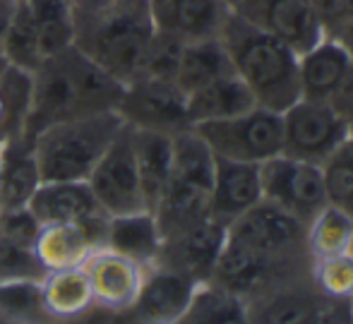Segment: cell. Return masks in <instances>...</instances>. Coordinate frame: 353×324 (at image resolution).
I'll return each mask as SVG.
<instances>
[{"label":"cell","mask_w":353,"mask_h":324,"mask_svg":"<svg viewBox=\"0 0 353 324\" xmlns=\"http://www.w3.org/2000/svg\"><path fill=\"white\" fill-rule=\"evenodd\" d=\"M154 24L144 0H128L89 17H74V46L125 87L140 77Z\"/></svg>","instance_id":"277c9868"},{"label":"cell","mask_w":353,"mask_h":324,"mask_svg":"<svg viewBox=\"0 0 353 324\" xmlns=\"http://www.w3.org/2000/svg\"><path fill=\"white\" fill-rule=\"evenodd\" d=\"M233 12L301 56L325 39L310 0H238Z\"/></svg>","instance_id":"7c38bea8"},{"label":"cell","mask_w":353,"mask_h":324,"mask_svg":"<svg viewBox=\"0 0 353 324\" xmlns=\"http://www.w3.org/2000/svg\"><path fill=\"white\" fill-rule=\"evenodd\" d=\"M108 324H111V322H108Z\"/></svg>","instance_id":"c3c4849f"},{"label":"cell","mask_w":353,"mask_h":324,"mask_svg":"<svg viewBox=\"0 0 353 324\" xmlns=\"http://www.w3.org/2000/svg\"><path fill=\"white\" fill-rule=\"evenodd\" d=\"M41 291L53 320H77L97 310L92 286L82 267L46 272L41 279Z\"/></svg>","instance_id":"484cf974"},{"label":"cell","mask_w":353,"mask_h":324,"mask_svg":"<svg viewBox=\"0 0 353 324\" xmlns=\"http://www.w3.org/2000/svg\"><path fill=\"white\" fill-rule=\"evenodd\" d=\"M349 303H351V317H353V298H351V301H349Z\"/></svg>","instance_id":"ee69618b"},{"label":"cell","mask_w":353,"mask_h":324,"mask_svg":"<svg viewBox=\"0 0 353 324\" xmlns=\"http://www.w3.org/2000/svg\"><path fill=\"white\" fill-rule=\"evenodd\" d=\"M353 65V51L339 39L325 37L312 48L298 56L301 70V94L303 99L327 101L334 97L339 84L349 74Z\"/></svg>","instance_id":"d6986e66"},{"label":"cell","mask_w":353,"mask_h":324,"mask_svg":"<svg viewBox=\"0 0 353 324\" xmlns=\"http://www.w3.org/2000/svg\"><path fill=\"white\" fill-rule=\"evenodd\" d=\"M32 94V74L12 68L0 53V144L24 130Z\"/></svg>","instance_id":"83f0119b"},{"label":"cell","mask_w":353,"mask_h":324,"mask_svg":"<svg viewBox=\"0 0 353 324\" xmlns=\"http://www.w3.org/2000/svg\"><path fill=\"white\" fill-rule=\"evenodd\" d=\"M349 139H351V142H353V118H351V121H349Z\"/></svg>","instance_id":"b9f144b4"},{"label":"cell","mask_w":353,"mask_h":324,"mask_svg":"<svg viewBox=\"0 0 353 324\" xmlns=\"http://www.w3.org/2000/svg\"><path fill=\"white\" fill-rule=\"evenodd\" d=\"M327 204L341 209L353 219V142L346 139L325 163H322Z\"/></svg>","instance_id":"d6a6232c"},{"label":"cell","mask_w":353,"mask_h":324,"mask_svg":"<svg viewBox=\"0 0 353 324\" xmlns=\"http://www.w3.org/2000/svg\"><path fill=\"white\" fill-rule=\"evenodd\" d=\"M325 37L344 41L353 19V0H310Z\"/></svg>","instance_id":"8d00e7d4"},{"label":"cell","mask_w":353,"mask_h":324,"mask_svg":"<svg viewBox=\"0 0 353 324\" xmlns=\"http://www.w3.org/2000/svg\"><path fill=\"white\" fill-rule=\"evenodd\" d=\"M92 286L94 305L106 315H121L135 303L149 269L135 259L118 255L111 247H99L82 264Z\"/></svg>","instance_id":"5bb4252c"},{"label":"cell","mask_w":353,"mask_h":324,"mask_svg":"<svg viewBox=\"0 0 353 324\" xmlns=\"http://www.w3.org/2000/svg\"><path fill=\"white\" fill-rule=\"evenodd\" d=\"M262 173V199L281 207L296 216L303 226L312 221L327 207L322 168L315 163L298 161L286 154L260 163Z\"/></svg>","instance_id":"9c48e42d"},{"label":"cell","mask_w":353,"mask_h":324,"mask_svg":"<svg viewBox=\"0 0 353 324\" xmlns=\"http://www.w3.org/2000/svg\"><path fill=\"white\" fill-rule=\"evenodd\" d=\"M197 137L210 147L214 159L243 163H265L281 154L283 128L281 113L255 106L241 116L226 121H212L192 125Z\"/></svg>","instance_id":"52a82bcc"},{"label":"cell","mask_w":353,"mask_h":324,"mask_svg":"<svg viewBox=\"0 0 353 324\" xmlns=\"http://www.w3.org/2000/svg\"><path fill=\"white\" fill-rule=\"evenodd\" d=\"M12 10H14V0H0V46H3V39H5V32H8Z\"/></svg>","instance_id":"ab89813d"},{"label":"cell","mask_w":353,"mask_h":324,"mask_svg":"<svg viewBox=\"0 0 353 324\" xmlns=\"http://www.w3.org/2000/svg\"><path fill=\"white\" fill-rule=\"evenodd\" d=\"M330 106L334 108L341 118H346V121L353 118V65H351L349 74L344 77V82H341L339 89L334 92V97L330 99Z\"/></svg>","instance_id":"74e56055"},{"label":"cell","mask_w":353,"mask_h":324,"mask_svg":"<svg viewBox=\"0 0 353 324\" xmlns=\"http://www.w3.org/2000/svg\"><path fill=\"white\" fill-rule=\"evenodd\" d=\"M192 279L163 267H152L135 303L121 315H111V324H173L183 315L195 288Z\"/></svg>","instance_id":"4fadbf2b"},{"label":"cell","mask_w":353,"mask_h":324,"mask_svg":"<svg viewBox=\"0 0 353 324\" xmlns=\"http://www.w3.org/2000/svg\"><path fill=\"white\" fill-rule=\"evenodd\" d=\"M353 219L341 209L327 204L305 226V247L310 259L334 257L351 252Z\"/></svg>","instance_id":"f1b7e54d"},{"label":"cell","mask_w":353,"mask_h":324,"mask_svg":"<svg viewBox=\"0 0 353 324\" xmlns=\"http://www.w3.org/2000/svg\"><path fill=\"white\" fill-rule=\"evenodd\" d=\"M262 202V173L257 163L214 159V185L210 202V219L221 226Z\"/></svg>","instance_id":"ac0fdd59"},{"label":"cell","mask_w":353,"mask_h":324,"mask_svg":"<svg viewBox=\"0 0 353 324\" xmlns=\"http://www.w3.org/2000/svg\"><path fill=\"white\" fill-rule=\"evenodd\" d=\"M344 43L353 51V19H351V24H349V32H346V37H344Z\"/></svg>","instance_id":"60d3db41"},{"label":"cell","mask_w":353,"mask_h":324,"mask_svg":"<svg viewBox=\"0 0 353 324\" xmlns=\"http://www.w3.org/2000/svg\"><path fill=\"white\" fill-rule=\"evenodd\" d=\"M351 255H353V245H351Z\"/></svg>","instance_id":"bcb514c9"},{"label":"cell","mask_w":353,"mask_h":324,"mask_svg":"<svg viewBox=\"0 0 353 324\" xmlns=\"http://www.w3.org/2000/svg\"><path fill=\"white\" fill-rule=\"evenodd\" d=\"M132 154H135L144 207H147V212H154L163 188H166L168 176H171L173 134L152 132V130H132Z\"/></svg>","instance_id":"603a6c76"},{"label":"cell","mask_w":353,"mask_h":324,"mask_svg":"<svg viewBox=\"0 0 353 324\" xmlns=\"http://www.w3.org/2000/svg\"><path fill=\"white\" fill-rule=\"evenodd\" d=\"M226 3L231 5V8H236V3H238V0H226Z\"/></svg>","instance_id":"7bdbcfd3"},{"label":"cell","mask_w":353,"mask_h":324,"mask_svg":"<svg viewBox=\"0 0 353 324\" xmlns=\"http://www.w3.org/2000/svg\"><path fill=\"white\" fill-rule=\"evenodd\" d=\"M281 154L322 166L349 139V121L327 101L298 99L281 113Z\"/></svg>","instance_id":"ba28073f"},{"label":"cell","mask_w":353,"mask_h":324,"mask_svg":"<svg viewBox=\"0 0 353 324\" xmlns=\"http://www.w3.org/2000/svg\"><path fill=\"white\" fill-rule=\"evenodd\" d=\"M173 324H252V320L248 301L205 281L195 288L188 307Z\"/></svg>","instance_id":"4316f807"},{"label":"cell","mask_w":353,"mask_h":324,"mask_svg":"<svg viewBox=\"0 0 353 324\" xmlns=\"http://www.w3.org/2000/svg\"><path fill=\"white\" fill-rule=\"evenodd\" d=\"M0 320L5 324H53L43 303L41 281H14L0 286Z\"/></svg>","instance_id":"1f68e13d"},{"label":"cell","mask_w":353,"mask_h":324,"mask_svg":"<svg viewBox=\"0 0 353 324\" xmlns=\"http://www.w3.org/2000/svg\"><path fill=\"white\" fill-rule=\"evenodd\" d=\"M161 231L152 212L123 214V216H108L106 245L118 255L135 259L137 264L152 269L161 250Z\"/></svg>","instance_id":"cb8c5ba5"},{"label":"cell","mask_w":353,"mask_h":324,"mask_svg":"<svg viewBox=\"0 0 353 324\" xmlns=\"http://www.w3.org/2000/svg\"><path fill=\"white\" fill-rule=\"evenodd\" d=\"M0 53H3V58L12 68L24 70L29 74L43 61L37 24H34L32 12H29L24 0H14V10H12V17H10Z\"/></svg>","instance_id":"f546056e"},{"label":"cell","mask_w":353,"mask_h":324,"mask_svg":"<svg viewBox=\"0 0 353 324\" xmlns=\"http://www.w3.org/2000/svg\"><path fill=\"white\" fill-rule=\"evenodd\" d=\"M226 74H233V65L228 61L223 43L219 39H205V41L183 43L173 82L185 97H190L192 92L226 77Z\"/></svg>","instance_id":"d4e9b609"},{"label":"cell","mask_w":353,"mask_h":324,"mask_svg":"<svg viewBox=\"0 0 353 324\" xmlns=\"http://www.w3.org/2000/svg\"><path fill=\"white\" fill-rule=\"evenodd\" d=\"M87 185L106 216L147 212L132 154V130L128 125L121 128L111 147L99 159L94 171L89 173Z\"/></svg>","instance_id":"30bf717a"},{"label":"cell","mask_w":353,"mask_h":324,"mask_svg":"<svg viewBox=\"0 0 353 324\" xmlns=\"http://www.w3.org/2000/svg\"><path fill=\"white\" fill-rule=\"evenodd\" d=\"M214 185V154L192 128L173 134V163L154 219L161 238L176 236L185 228L210 219Z\"/></svg>","instance_id":"5b68a950"},{"label":"cell","mask_w":353,"mask_h":324,"mask_svg":"<svg viewBox=\"0 0 353 324\" xmlns=\"http://www.w3.org/2000/svg\"><path fill=\"white\" fill-rule=\"evenodd\" d=\"M219 41L226 48L233 72L245 82L257 106L283 113L303 99L298 53L283 41L252 27L236 12L226 19Z\"/></svg>","instance_id":"3957f363"},{"label":"cell","mask_w":353,"mask_h":324,"mask_svg":"<svg viewBox=\"0 0 353 324\" xmlns=\"http://www.w3.org/2000/svg\"><path fill=\"white\" fill-rule=\"evenodd\" d=\"M223 241H226V226L216 223L214 219H205L176 236L163 238L154 267L171 269L192 281L205 283L210 281L214 264L221 255Z\"/></svg>","instance_id":"9a60e30c"},{"label":"cell","mask_w":353,"mask_h":324,"mask_svg":"<svg viewBox=\"0 0 353 324\" xmlns=\"http://www.w3.org/2000/svg\"><path fill=\"white\" fill-rule=\"evenodd\" d=\"M106 214L74 223H46L39 231L34 252L46 272L82 267L94 250L106 245Z\"/></svg>","instance_id":"2e32d148"},{"label":"cell","mask_w":353,"mask_h":324,"mask_svg":"<svg viewBox=\"0 0 353 324\" xmlns=\"http://www.w3.org/2000/svg\"><path fill=\"white\" fill-rule=\"evenodd\" d=\"M0 324H5V322H3V320H0Z\"/></svg>","instance_id":"7dc6e473"},{"label":"cell","mask_w":353,"mask_h":324,"mask_svg":"<svg viewBox=\"0 0 353 324\" xmlns=\"http://www.w3.org/2000/svg\"><path fill=\"white\" fill-rule=\"evenodd\" d=\"M41 185L32 139L24 134L0 144V209H22Z\"/></svg>","instance_id":"44dd1931"},{"label":"cell","mask_w":353,"mask_h":324,"mask_svg":"<svg viewBox=\"0 0 353 324\" xmlns=\"http://www.w3.org/2000/svg\"><path fill=\"white\" fill-rule=\"evenodd\" d=\"M37 24L43 58L74 43V17L70 0H24Z\"/></svg>","instance_id":"4dcf8cb0"},{"label":"cell","mask_w":353,"mask_h":324,"mask_svg":"<svg viewBox=\"0 0 353 324\" xmlns=\"http://www.w3.org/2000/svg\"><path fill=\"white\" fill-rule=\"evenodd\" d=\"M116 113L132 130L178 134L190 128L185 94L168 79L140 77L125 84Z\"/></svg>","instance_id":"8fae6325"},{"label":"cell","mask_w":353,"mask_h":324,"mask_svg":"<svg viewBox=\"0 0 353 324\" xmlns=\"http://www.w3.org/2000/svg\"><path fill=\"white\" fill-rule=\"evenodd\" d=\"M181 53H183L181 39L173 37V34L157 32V29H154V37L147 46V53H144L140 77L168 79V82H173V79H176V70H178V61H181Z\"/></svg>","instance_id":"d590c367"},{"label":"cell","mask_w":353,"mask_h":324,"mask_svg":"<svg viewBox=\"0 0 353 324\" xmlns=\"http://www.w3.org/2000/svg\"><path fill=\"white\" fill-rule=\"evenodd\" d=\"M125 123L116 111L53 123L32 137L43 181H87Z\"/></svg>","instance_id":"8992f818"},{"label":"cell","mask_w":353,"mask_h":324,"mask_svg":"<svg viewBox=\"0 0 353 324\" xmlns=\"http://www.w3.org/2000/svg\"><path fill=\"white\" fill-rule=\"evenodd\" d=\"M255 106V97L236 72L226 74V77L216 79V82L207 84V87L192 92L190 97H185L190 128L200 125V123L226 121V118L241 116V113L250 111Z\"/></svg>","instance_id":"7402d4cb"},{"label":"cell","mask_w":353,"mask_h":324,"mask_svg":"<svg viewBox=\"0 0 353 324\" xmlns=\"http://www.w3.org/2000/svg\"><path fill=\"white\" fill-rule=\"evenodd\" d=\"M108 322H111V315H106L101 310H94L84 317H77V320H56L53 324H108Z\"/></svg>","instance_id":"f35d334b"},{"label":"cell","mask_w":353,"mask_h":324,"mask_svg":"<svg viewBox=\"0 0 353 324\" xmlns=\"http://www.w3.org/2000/svg\"><path fill=\"white\" fill-rule=\"evenodd\" d=\"M46 269L32 245L0 236V286L14 281H41Z\"/></svg>","instance_id":"e575fe53"},{"label":"cell","mask_w":353,"mask_h":324,"mask_svg":"<svg viewBox=\"0 0 353 324\" xmlns=\"http://www.w3.org/2000/svg\"><path fill=\"white\" fill-rule=\"evenodd\" d=\"M123 89L125 87L118 79L72 43L43 58L32 72L29 113L22 134L32 139L53 123L116 111Z\"/></svg>","instance_id":"7a4b0ae2"},{"label":"cell","mask_w":353,"mask_h":324,"mask_svg":"<svg viewBox=\"0 0 353 324\" xmlns=\"http://www.w3.org/2000/svg\"><path fill=\"white\" fill-rule=\"evenodd\" d=\"M27 207L41 226L74 223L103 214L87 181H43Z\"/></svg>","instance_id":"ffe728a7"},{"label":"cell","mask_w":353,"mask_h":324,"mask_svg":"<svg viewBox=\"0 0 353 324\" xmlns=\"http://www.w3.org/2000/svg\"><path fill=\"white\" fill-rule=\"evenodd\" d=\"M344 324H353V317H349V320H346Z\"/></svg>","instance_id":"f6af8a7d"},{"label":"cell","mask_w":353,"mask_h":324,"mask_svg":"<svg viewBox=\"0 0 353 324\" xmlns=\"http://www.w3.org/2000/svg\"><path fill=\"white\" fill-rule=\"evenodd\" d=\"M310 281L322 296L334 301H351L353 298V255L310 259Z\"/></svg>","instance_id":"836d02e7"},{"label":"cell","mask_w":353,"mask_h":324,"mask_svg":"<svg viewBox=\"0 0 353 324\" xmlns=\"http://www.w3.org/2000/svg\"><path fill=\"white\" fill-rule=\"evenodd\" d=\"M301 272H310L305 226L262 199L226 226L210 283L252 301L272 288L301 281Z\"/></svg>","instance_id":"6da1fadb"},{"label":"cell","mask_w":353,"mask_h":324,"mask_svg":"<svg viewBox=\"0 0 353 324\" xmlns=\"http://www.w3.org/2000/svg\"><path fill=\"white\" fill-rule=\"evenodd\" d=\"M157 32L178 37L183 43L219 39L233 8L226 0H144Z\"/></svg>","instance_id":"e0dca14e"}]
</instances>
